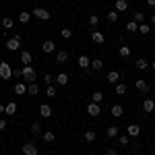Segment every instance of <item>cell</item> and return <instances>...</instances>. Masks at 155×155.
Returning <instances> with one entry per match:
<instances>
[{
	"instance_id": "ab89813d",
	"label": "cell",
	"mask_w": 155,
	"mask_h": 155,
	"mask_svg": "<svg viewBox=\"0 0 155 155\" xmlns=\"http://www.w3.org/2000/svg\"><path fill=\"white\" fill-rule=\"evenodd\" d=\"M89 25H91V27H97V25H99V17H97V15H89Z\"/></svg>"
},
{
	"instance_id": "ffe728a7",
	"label": "cell",
	"mask_w": 155,
	"mask_h": 155,
	"mask_svg": "<svg viewBox=\"0 0 155 155\" xmlns=\"http://www.w3.org/2000/svg\"><path fill=\"white\" fill-rule=\"evenodd\" d=\"M68 60V52H64V50H60V52H56V62L58 64H62V62H66Z\"/></svg>"
},
{
	"instance_id": "b9f144b4",
	"label": "cell",
	"mask_w": 155,
	"mask_h": 155,
	"mask_svg": "<svg viewBox=\"0 0 155 155\" xmlns=\"http://www.w3.org/2000/svg\"><path fill=\"white\" fill-rule=\"evenodd\" d=\"M52 81H54V77H52V74H48V72H46V74H44V83L52 85Z\"/></svg>"
},
{
	"instance_id": "74e56055",
	"label": "cell",
	"mask_w": 155,
	"mask_h": 155,
	"mask_svg": "<svg viewBox=\"0 0 155 155\" xmlns=\"http://www.w3.org/2000/svg\"><path fill=\"white\" fill-rule=\"evenodd\" d=\"M15 112H17V104H6V116H12V114H15Z\"/></svg>"
},
{
	"instance_id": "52a82bcc",
	"label": "cell",
	"mask_w": 155,
	"mask_h": 155,
	"mask_svg": "<svg viewBox=\"0 0 155 155\" xmlns=\"http://www.w3.org/2000/svg\"><path fill=\"white\" fill-rule=\"evenodd\" d=\"M134 87H137V91H141V93H149V89H151L145 79H137V81H134Z\"/></svg>"
},
{
	"instance_id": "f907efd6",
	"label": "cell",
	"mask_w": 155,
	"mask_h": 155,
	"mask_svg": "<svg viewBox=\"0 0 155 155\" xmlns=\"http://www.w3.org/2000/svg\"><path fill=\"white\" fill-rule=\"evenodd\" d=\"M95 155H101V153H95Z\"/></svg>"
},
{
	"instance_id": "f546056e",
	"label": "cell",
	"mask_w": 155,
	"mask_h": 155,
	"mask_svg": "<svg viewBox=\"0 0 155 155\" xmlns=\"http://www.w3.org/2000/svg\"><path fill=\"white\" fill-rule=\"evenodd\" d=\"M106 19L110 21V23H116V21H118V11H110L106 15Z\"/></svg>"
},
{
	"instance_id": "d6a6232c",
	"label": "cell",
	"mask_w": 155,
	"mask_h": 155,
	"mask_svg": "<svg viewBox=\"0 0 155 155\" xmlns=\"http://www.w3.org/2000/svg\"><path fill=\"white\" fill-rule=\"evenodd\" d=\"M12 25H15V21H12L11 17H4V19H2V27H4V29H12Z\"/></svg>"
},
{
	"instance_id": "603a6c76",
	"label": "cell",
	"mask_w": 155,
	"mask_h": 155,
	"mask_svg": "<svg viewBox=\"0 0 155 155\" xmlns=\"http://www.w3.org/2000/svg\"><path fill=\"white\" fill-rule=\"evenodd\" d=\"M143 110H145V112H153V110H155V101H153V99H145V101H143Z\"/></svg>"
},
{
	"instance_id": "8d00e7d4",
	"label": "cell",
	"mask_w": 155,
	"mask_h": 155,
	"mask_svg": "<svg viewBox=\"0 0 155 155\" xmlns=\"http://www.w3.org/2000/svg\"><path fill=\"white\" fill-rule=\"evenodd\" d=\"M54 139H56V134H54L52 130H46V132H44V141H46V143H52Z\"/></svg>"
},
{
	"instance_id": "5b68a950",
	"label": "cell",
	"mask_w": 155,
	"mask_h": 155,
	"mask_svg": "<svg viewBox=\"0 0 155 155\" xmlns=\"http://www.w3.org/2000/svg\"><path fill=\"white\" fill-rule=\"evenodd\" d=\"M31 15H33V17H37L39 21H50V12L46 11V8H39V6H37V8H33V11H31Z\"/></svg>"
},
{
	"instance_id": "836d02e7",
	"label": "cell",
	"mask_w": 155,
	"mask_h": 155,
	"mask_svg": "<svg viewBox=\"0 0 155 155\" xmlns=\"http://www.w3.org/2000/svg\"><path fill=\"white\" fill-rule=\"evenodd\" d=\"M126 31H130V33L139 31V23H134V21H128V23H126Z\"/></svg>"
},
{
	"instance_id": "f1b7e54d",
	"label": "cell",
	"mask_w": 155,
	"mask_h": 155,
	"mask_svg": "<svg viewBox=\"0 0 155 155\" xmlns=\"http://www.w3.org/2000/svg\"><path fill=\"white\" fill-rule=\"evenodd\" d=\"M139 33H143V35L151 33V25H149V23H141V25H139Z\"/></svg>"
},
{
	"instance_id": "7dc6e473",
	"label": "cell",
	"mask_w": 155,
	"mask_h": 155,
	"mask_svg": "<svg viewBox=\"0 0 155 155\" xmlns=\"http://www.w3.org/2000/svg\"><path fill=\"white\" fill-rule=\"evenodd\" d=\"M0 114H6V106H2V104H0Z\"/></svg>"
},
{
	"instance_id": "1f68e13d",
	"label": "cell",
	"mask_w": 155,
	"mask_h": 155,
	"mask_svg": "<svg viewBox=\"0 0 155 155\" xmlns=\"http://www.w3.org/2000/svg\"><path fill=\"white\" fill-rule=\"evenodd\" d=\"M60 35L64 37V39H71V37H72V29H68V27H62V29H60Z\"/></svg>"
},
{
	"instance_id": "277c9868",
	"label": "cell",
	"mask_w": 155,
	"mask_h": 155,
	"mask_svg": "<svg viewBox=\"0 0 155 155\" xmlns=\"http://www.w3.org/2000/svg\"><path fill=\"white\" fill-rule=\"evenodd\" d=\"M12 77V68H11V64L8 62H0V79H11Z\"/></svg>"
},
{
	"instance_id": "ba28073f",
	"label": "cell",
	"mask_w": 155,
	"mask_h": 155,
	"mask_svg": "<svg viewBox=\"0 0 155 155\" xmlns=\"http://www.w3.org/2000/svg\"><path fill=\"white\" fill-rule=\"evenodd\" d=\"M106 81H107V83H112V85H118L120 72L118 71H110V72H107V77H106Z\"/></svg>"
},
{
	"instance_id": "60d3db41",
	"label": "cell",
	"mask_w": 155,
	"mask_h": 155,
	"mask_svg": "<svg viewBox=\"0 0 155 155\" xmlns=\"http://www.w3.org/2000/svg\"><path fill=\"white\" fill-rule=\"evenodd\" d=\"M46 95H48V97H56V87H54V85H48V89H46Z\"/></svg>"
},
{
	"instance_id": "d590c367",
	"label": "cell",
	"mask_w": 155,
	"mask_h": 155,
	"mask_svg": "<svg viewBox=\"0 0 155 155\" xmlns=\"http://www.w3.org/2000/svg\"><path fill=\"white\" fill-rule=\"evenodd\" d=\"M114 91H116V95H124V93H126V85H124V83H118Z\"/></svg>"
},
{
	"instance_id": "4dcf8cb0",
	"label": "cell",
	"mask_w": 155,
	"mask_h": 155,
	"mask_svg": "<svg viewBox=\"0 0 155 155\" xmlns=\"http://www.w3.org/2000/svg\"><path fill=\"white\" fill-rule=\"evenodd\" d=\"M91 68H93V71H101V68H104V62H101L99 58L91 60Z\"/></svg>"
},
{
	"instance_id": "7bdbcfd3",
	"label": "cell",
	"mask_w": 155,
	"mask_h": 155,
	"mask_svg": "<svg viewBox=\"0 0 155 155\" xmlns=\"http://www.w3.org/2000/svg\"><path fill=\"white\" fill-rule=\"evenodd\" d=\"M12 77H23V68H15L12 71Z\"/></svg>"
},
{
	"instance_id": "5bb4252c",
	"label": "cell",
	"mask_w": 155,
	"mask_h": 155,
	"mask_svg": "<svg viewBox=\"0 0 155 155\" xmlns=\"http://www.w3.org/2000/svg\"><path fill=\"white\" fill-rule=\"evenodd\" d=\"M56 85H68V74L66 72H58L56 74Z\"/></svg>"
},
{
	"instance_id": "e575fe53",
	"label": "cell",
	"mask_w": 155,
	"mask_h": 155,
	"mask_svg": "<svg viewBox=\"0 0 155 155\" xmlns=\"http://www.w3.org/2000/svg\"><path fill=\"white\" fill-rule=\"evenodd\" d=\"M91 101H95V104H101V101H104V93H101V91H95V93L91 95Z\"/></svg>"
},
{
	"instance_id": "bcb514c9",
	"label": "cell",
	"mask_w": 155,
	"mask_h": 155,
	"mask_svg": "<svg viewBox=\"0 0 155 155\" xmlns=\"http://www.w3.org/2000/svg\"><path fill=\"white\" fill-rule=\"evenodd\" d=\"M149 25H151V27H155V12L151 15V19H149Z\"/></svg>"
},
{
	"instance_id": "9a60e30c",
	"label": "cell",
	"mask_w": 155,
	"mask_h": 155,
	"mask_svg": "<svg viewBox=\"0 0 155 155\" xmlns=\"http://www.w3.org/2000/svg\"><path fill=\"white\" fill-rule=\"evenodd\" d=\"M134 66H137L139 71H147V68H149L151 64H149V62H147V60H145V58H139V60H137V62H134Z\"/></svg>"
},
{
	"instance_id": "6da1fadb",
	"label": "cell",
	"mask_w": 155,
	"mask_h": 155,
	"mask_svg": "<svg viewBox=\"0 0 155 155\" xmlns=\"http://www.w3.org/2000/svg\"><path fill=\"white\" fill-rule=\"evenodd\" d=\"M35 71H33V66L31 64H27V66H23V79L27 81V83H35Z\"/></svg>"
},
{
	"instance_id": "c3c4849f",
	"label": "cell",
	"mask_w": 155,
	"mask_h": 155,
	"mask_svg": "<svg viewBox=\"0 0 155 155\" xmlns=\"http://www.w3.org/2000/svg\"><path fill=\"white\" fill-rule=\"evenodd\" d=\"M147 2V6H155V0H145Z\"/></svg>"
},
{
	"instance_id": "44dd1931",
	"label": "cell",
	"mask_w": 155,
	"mask_h": 155,
	"mask_svg": "<svg viewBox=\"0 0 155 155\" xmlns=\"http://www.w3.org/2000/svg\"><path fill=\"white\" fill-rule=\"evenodd\" d=\"M21 62H23V66H27V64H31V52H27V50H23V52H21Z\"/></svg>"
},
{
	"instance_id": "e0dca14e",
	"label": "cell",
	"mask_w": 155,
	"mask_h": 155,
	"mask_svg": "<svg viewBox=\"0 0 155 155\" xmlns=\"http://www.w3.org/2000/svg\"><path fill=\"white\" fill-rule=\"evenodd\" d=\"M31 17H33V15H31V12H19V23H23V25H27L29 23V21H31Z\"/></svg>"
},
{
	"instance_id": "7a4b0ae2",
	"label": "cell",
	"mask_w": 155,
	"mask_h": 155,
	"mask_svg": "<svg viewBox=\"0 0 155 155\" xmlns=\"http://www.w3.org/2000/svg\"><path fill=\"white\" fill-rule=\"evenodd\" d=\"M19 48H21V35H15L11 39H6V50L8 52H17Z\"/></svg>"
},
{
	"instance_id": "ac0fdd59",
	"label": "cell",
	"mask_w": 155,
	"mask_h": 155,
	"mask_svg": "<svg viewBox=\"0 0 155 155\" xmlns=\"http://www.w3.org/2000/svg\"><path fill=\"white\" fill-rule=\"evenodd\" d=\"M77 64H79L81 68H89V66H91V60L87 58V56H79V60H77Z\"/></svg>"
},
{
	"instance_id": "8992f818",
	"label": "cell",
	"mask_w": 155,
	"mask_h": 155,
	"mask_svg": "<svg viewBox=\"0 0 155 155\" xmlns=\"http://www.w3.org/2000/svg\"><path fill=\"white\" fill-rule=\"evenodd\" d=\"M99 112H101L99 104H95V101H89V106H87V114H89L91 118H97V116H99Z\"/></svg>"
},
{
	"instance_id": "8fae6325",
	"label": "cell",
	"mask_w": 155,
	"mask_h": 155,
	"mask_svg": "<svg viewBox=\"0 0 155 155\" xmlns=\"http://www.w3.org/2000/svg\"><path fill=\"white\" fill-rule=\"evenodd\" d=\"M118 134H120L118 126H107V128H106V137H107V139H116Z\"/></svg>"
},
{
	"instance_id": "3957f363",
	"label": "cell",
	"mask_w": 155,
	"mask_h": 155,
	"mask_svg": "<svg viewBox=\"0 0 155 155\" xmlns=\"http://www.w3.org/2000/svg\"><path fill=\"white\" fill-rule=\"evenodd\" d=\"M23 155H39L37 145L33 143V141H27V143H23Z\"/></svg>"
},
{
	"instance_id": "d4e9b609",
	"label": "cell",
	"mask_w": 155,
	"mask_h": 155,
	"mask_svg": "<svg viewBox=\"0 0 155 155\" xmlns=\"http://www.w3.org/2000/svg\"><path fill=\"white\" fill-rule=\"evenodd\" d=\"M27 93H29V95H37V93H39V85H37V83H29Z\"/></svg>"
},
{
	"instance_id": "2e32d148",
	"label": "cell",
	"mask_w": 155,
	"mask_h": 155,
	"mask_svg": "<svg viewBox=\"0 0 155 155\" xmlns=\"http://www.w3.org/2000/svg\"><path fill=\"white\" fill-rule=\"evenodd\" d=\"M118 54H120V58H130L132 50L128 48V46H120V50H118Z\"/></svg>"
},
{
	"instance_id": "681fc988",
	"label": "cell",
	"mask_w": 155,
	"mask_h": 155,
	"mask_svg": "<svg viewBox=\"0 0 155 155\" xmlns=\"http://www.w3.org/2000/svg\"><path fill=\"white\" fill-rule=\"evenodd\" d=\"M151 68H153V71H155V62H151Z\"/></svg>"
},
{
	"instance_id": "cb8c5ba5",
	"label": "cell",
	"mask_w": 155,
	"mask_h": 155,
	"mask_svg": "<svg viewBox=\"0 0 155 155\" xmlns=\"http://www.w3.org/2000/svg\"><path fill=\"white\" fill-rule=\"evenodd\" d=\"M126 8H128V2L126 0H116V11L118 12H124Z\"/></svg>"
},
{
	"instance_id": "4fadbf2b",
	"label": "cell",
	"mask_w": 155,
	"mask_h": 155,
	"mask_svg": "<svg viewBox=\"0 0 155 155\" xmlns=\"http://www.w3.org/2000/svg\"><path fill=\"white\" fill-rule=\"evenodd\" d=\"M12 91H15L17 95H25V93H27V85L25 83H17L15 87H12Z\"/></svg>"
},
{
	"instance_id": "4316f807",
	"label": "cell",
	"mask_w": 155,
	"mask_h": 155,
	"mask_svg": "<svg viewBox=\"0 0 155 155\" xmlns=\"http://www.w3.org/2000/svg\"><path fill=\"white\" fill-rule=\"evenodd\" d=\"M83 137H85V141H87V143H93V141H95V139H97L95 130H87V132H85V134H83Z\"/></svg>"
},
{
	"instance_id": "ee69618b",
	"label": "cell",
	"mask_w": 155,
	"mask_h": 155,
	"mask_svg": "<svg viewBox=\"0 0 155 155\" xmlns=\"http://www.w3.org/2000/svg\"><path fill=\"white\" fill-rule=\"evenodd\" d=\"M0 130H6V120L0 118Z\"/></svg>"
},
{
	"instance_id": "30bf717a",
	"label": "cell",
	"mask_w": 155,
	"mask_h": 155,
	"mask_svg": "<svg viewBox=\"0 0 155 155\" xmlns=\"http://www.w3.org/2000/svg\"><path fill=\"white\" fill-rule=\"evenodd\" d=\"M39 116H41V118H50V116H52V107H50L48 104H41V106H39Z\"/></svg>"
},
{
	"instance_id": "d6986e66",
	"label": "cell",
	"mask_w": 155,
	"mask_h": 155,
	"mask_svg": "<svg viewBox=\"0 0 155 155\" xmlns=\"http://www.w3.org/2000/svg\"><path fill=\"white\" fill-rule=\"evenodd\" d=\"M91 39H93L95 44H104V41H106V37H104L101 31H93V33H91Z\"/></svg>"
},
{
	"instance_id": "f35d334b",
	"label": "cell",
	"mask_w": 155,
	"mask_h": 155,
	"mask_svg": "<svg viewBox=\"0 0 155 155\" xmlns=\"http://www.w3.org/2000/svg\"><path fill=\"white\" fill-rule=\"evenodd\" d=\"M118 141H120V145H122V147H126V145H128V141H130V137H128V134H118Z\"/></svg>"
},
{
	"instance_id": "83f0119b",
	"label": "cell",
	"mask_w": 155,
	"mask_h": 155,
	"mask_svg": "<svg viewBox=\"0 0 155 155\" xmlns=\"http://www.w3.org/2000/svg\"><path fill=\"white\" fill-rule=\"evenodd\" d=\"M132 21H134V23H145V12H141V11H137L134 12V17H132Z\"/></svg>"
},
{
	"instance_id": "484cf974",
	"label": "cell",
	"mask_w": 155,
	"mask_h": 155,
	"mask_svg": "<svg viewBox=\"0 0 155 155\" xmlns=\"http://www.w3.org/2000/svg\"><path fill=\"white\" fill-rule=\"evenodd\" d=\"M29 132H31L33 137H37V134L41 132V126H39V122H33V124L29 126Z\"/></svg>"
},
{
	"instance_id": "7c38bea8",
	"label": "cell",
	"mask_w": 155,
	"mask_h": 155,
	"mask_svg": "<svg viewBox=\"0 0 155 155\" xmlns=\"http://www.w3.org/2000/svg\"><path fill=\"white\" fill-rule=\"evenodd\" d=\"M139 132H141L139 124H130V126H126V134H128V137H139Z\"/></svg>"
},
{
	"instance_id": "7402d4cb",
	"label": "cell",
	"mask_w": 155,
	"mask_h": 155,
	"mask_svg": "<svg viewBox=\"0 0 155 155\" xmlns=\"http://www.w3.org/2000/svg\"><path fill=\"white\" fill-rule=\"evenodd\" d=\"M122 114H124V110H122V106H120V104L112 106V116H114V118H120Z\"/></svg>"
},
{
	"instance_id": "9c48e42d",
	"label": "cell",
	"mask_w": 155,
	"mask_h": 155,
	"mask_svg": "<svg viewBox=\"0 0 155 155\" xmlns=\"http://www.w3.org/2000/svg\"><path fill=\"white\" fill-rule=\"evenodd\" d=\"M41 50H44V52H46V54H52V52H54V50H56V44H54V41H52V39H46V41H44V44H41Z\"/></svg>"
},
{
	"instance_id": "f6af8a7d",
	"label": "cell",
	"mask_w": 155,
	"mask_h": 155,
	"mask_svg": "<svg viewBox=\"0 0 155 155\" xmlns=\"http://www.w3.org/2000/svg\"><path fill=\"white\" fill-rule=\"evenodd\" d=\"M107 155H118V151H116L114 147H110V149H107Z\"/></svg>"
}]
</instances>
